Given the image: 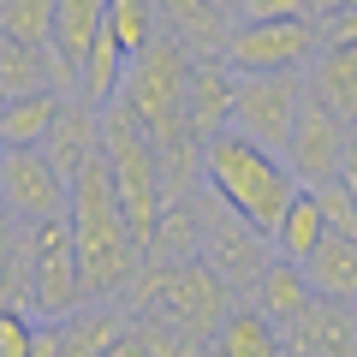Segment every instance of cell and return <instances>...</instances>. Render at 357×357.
<instances>
[{
    "instance_id": "cell-34",
    "label": "cell",
    "mask_w": 357,
    "mask_h": 357,
    "mask_svg": "<svg viewBox=\"0 0 357 357\" xmlns=\"http://www.w3.org/2000/svg\"><path fill=\"white\" fill-rule=\"evenodd\" d=\"M345 178H357V119L345 126Z\"/></svg>"
},
{
    "instance_id": "cell-17",
    "label": "cell",
    "mask_w": 357,
    "mask_h": 357,
    "mask_svg": "<svg viewBox=\"0 0 357 357\" xmlns=\"http://www.w3.org/2000/svg\"><path fill=\"white\" fill-rule=\"evenodd\" d=\"M250 304L262 310L274 328L298 321L310 304H316V292H310V280H304V262H292V256H274V262L262 268V280L250 286Z\"/></svg>"
},
{
    "instance_id": "cell-30",
    "label": "cell",
    "mask_w": 357,
    "mask_h": 357,
    "mask_svg": "<svg viewBox=\"0 0 357 357\" xmlns=\"http://www.w3.org/2000/svg\"><path fill=\"white\" fill-rule=\"evenodd\" d=\"M0 357H36V316L0 304Z\"/></svg>"
},
{
    "instance_id": "cell-35",
    "label": "cell",
    "mask_w": 357,
    "mask_h": 357,
    "mask_svg": "<svg viewBox=\"0 0 357 357\" xmlns=\"http://www.w3.org/2000/svg\"><path fill=\"white\" fill-rule=\"evenodd\" d=\"M310 6H316V18H333V13L345 6V0H310Z\"/></svg>"
},
{
    "instance_id": "cell-36",
    "label": "cell",
    "mask_w": 357,
    "mask_h": 357,
    "mask_svg": "<svg viewBox=\"0 0 357 357\" xmlns=\"http://www.w3.org/2000/svg\"><path fill=\"white\" fill-rule=\"evenodd\" d=\"M6 107H13V89H6V77H0V119H6Z\"/></svg>"
},
{
    "instance_id": "cell-16",
    "label": "cell",
    "mask_w": 357,
    "mask_h": 357,
    "mask_svg": "<svg viewBox=\"0 0 357 357\" xmlns=\"http://www.w3.org/2000/svg\"><path fill=\"white\" fill-rule=\"evenodd\" d=\"M102 24H107V0H60V6H54L48 48H54V60H60L66 89H77V72H84L89 48H96V36H102Z\"/></svg>"
},
{
    "instance_id": "cell-11",
    "label": "cell",
    "mask_w": 357,
    "mask_h": 357,
    "mask_svg": "<svg viewBox=\"0 0 357 357\" xmlns=\"http://www.w3.org/2000/svg\"><path fill=\"white\" fill-rule=\"evenodd\" d=\"M286 167L298 173V185H328V178L345 173V119L321 102L316 89L298 107L292 143H286Z\"/></svg>"
},
{
    "instance_id": "cell-32",
    "label": "cell",
    "mask_w": 357,
    "mask_h": 357,
    "mask_svg": "<svg viewBox=\"0 0 357 357\" xmlns=\"http://www.w3.org/2000/svg\"><path fill=\"white\" fill-rule=\"evenodd\" d=\"M102 357H161V351H155V340H149V328H126V333H119V340L107 345Z\"/></svg>"
},
{
    "instance_id": "cell-31",
    "label": "cell",
    "mask_w": 357,
    "mask_h": 357,
    "mask_svg": "<svg viewBox=\"0 0 357 357\" xmlns=\"http://www.w3.org/2000/svg\"><path fill=\"white\" fill-rule=\"evenodd\" d=\"M316 13V6H310V0H244L238 13V24H262V18H310Z\"/></svg>"
},
{
    "instance_id": "cell-20",
    "label": "cell",
    "mask_w": 357,
    "mask_h": 357,
    "mask_svg": "<svg viewBox=\"0 0 357 357\" xmlns=\"http://www.w3.org/2000/svg\"><path fill=\"white\" fill-rule=\"evenodd\" d=\"M208 345H215V357H286L280 328H274L256 304H232V316L220 321V333Z\"/></svg>"
},
{
    "instance_id": "cell-9",
    "label": "cell",
    "mask_w": 357,
    "mask_h": 357,
    "mask_svg": "<svg viewBox=\"0 0 357 357\" xmlns=\"http://www.w3.org/2000/svg\"><path fill=\"white\" fill-rule=\"evenodd\" d=\"M84 262H77L72 220H42L36 227V274H30V316L36 321H66L72 310H84Z\"/></svg>"
},
{
    "instance_id": "cell-5",
    "label": "cell",
    "mask_w": 357,
    "mask_h": 357,
    "mask_svg": "<svg viewBox=\"0 0 357 357\" xmlns=\"http://www.w3.org/2000/svg\"><path fill=\"white\" fill-rule=\"evenodd\" d=\"M137 292H149L155 321H167L185 340H215L220 321L232 316V286L220 280L203 256L197 262H143Z\"/></svg>"
},
{
    "instance_id": "cell-26",
    "label": "cell",
    "mask_w": 357,
    "mask_h": 357,
    "mask_svg": "<svg viewBox=\"0 0 357 357\" xmlns=\"http://www.w3.org/2000/svg\"><path fill=\"white\" fill-rule=\"evenodd\" d=\"M328 238V215H321V203H316V191H298L292 203H286V215H280V227H274V256H292V262H304L316 244Z\"/></svg>"
},
{
    "instance_id": "cell-24",
    "label": "cell",
    "mask_w": 357,
    "mask_h": 357,
    "mask_svg": "<svg viewBox=\"0 0 357 357\" xmlns=\"http://www.w3.org/2000/svg\"><path fill=\"white\" fill-rule=\"evenodd\" d=\"M66 89H36V96H13L6 119H0V149H42L54 114H60Z\"/></svg>"
},
{
    "instance_id": "cell-18",
    "label": "cell",
    "mask_w": 357,
    "mask_h": 357,
    "mask_svg": "<svg viewBox=\"0 0 357 357\" xmlns=\"http://www.w3.org/2000/svg\"><path fill=\"white\" fill-rule=\"evenodd\" d=\"M304 280H310V292L328 298V304H351L357 298V238L328 232V238L304 256Z\"/></svg>"
},
{
    "instance_id": "cell-23",
    "label": "cell",
    "mask_w": 357,
    "mask_h": 357,
    "mask_svg": "<svg viewBox=\"0 0 357 357\" xmlns=\"http://www.w3.org/2000/svg\"><path fill=\"white\" fill-rule=\"evenodd\" d=\"M149 262H197L203 256V220H197V197H185V203H167L161 220H155L149 232Z\"/></svg>"
},
{
    "instance_id": "cell-6",
    "label": "cell",
    "mask_w": 357,
    "mask_h": 357,
    "mask_svg": "<svg viewBox=\"0 0 357 357\" xmlns=\"http://www.w3.org/2000/svg\"><path fill=\"white\" fill-rule=\"evenodd\" d=\"M328 48V18H262V24H232L227 66L232 72H310Z\"/></svg>"
},
{
    "instance_id": "cell-28",
    "label": "cell",
    "mask_w": 357,
    "mask_h": 357,
    "mask_svg": "<svg viewBox=\"0 0 357 357\" xmlns=\"http://www.w3.org/2000/svg\"><path fill=\"white\" fill-rule=\"evenodd\" d=\"M60 0H0V42H48Z\"/></svg>"
},
{
    "instance_id": "cell-12",
    "label": "cell",
    "mask_w": 357,
    "mask_h": 357,
    "mask_svg": "<svg viewBox=\"0 0 357 357\" xmlns=\"http://www.w3.org/2000/svg\"><path fill=\"white\" fill-rule=\"evenodd\" d=\"M42 155H48L66 178H77L96 155H102V107L84 102V96L72 89V96L60 102V114H54L48 137H42Z\"/></svg>"
},
{
    "instance_id": "cell-33",
    "label": "cell",
    "mask_w": 357,
    "mask_h": 357,
    "mask_svg": "<svg viewBox=\"0 0 357 357\" xmlns=\"http://www.w3.org/2000/svg\"><path fill=\"white\" fill-rule=\"evenodd\" d=\"M36 357H60V321H36Z\"/></svg>"
},
{
    "instance_id": "cell-25",
    "label": "cell",
    "mask_w": 357,
    "mask_h": 357,
    "mask_svg": "<svg viewBox=\"0 0 357 357\" xmlns=\"http://www.w3.org/2000/svg\"><path fill=\"white\" fill-rule=\"evenodd\" d=\"M126 66H131V54L119 48V36H114L107 24H102V36H96V48H89L84 72H77V96H84V102H96V107L119 102V84H126Z\"/></svg>"
},
{
    "instance_id": "cell-27",
    "label": "cell",
    "mask_w": 357,
    "mask_h": 357,
    "mask_svg": "<svg viewBox=\"0 0 357 357\" xmlns=\"http://www.w3.org/2000/svg\"><path fill=\"white\" fill-rule=\"evenodd\" d=\"M107 30L119 36L126 54H143L161 36V18H155V0H107Z\"/></svg>"
},
{
    "instance_id": "cell-8",
    "label": "cell",
    "mask_w": 357,
    "mask_h": 357,
    "mask_svg": "<svg viewBox=\"0 0 357 357\" xmlns=\"http://www.w3.org/2000/svg\"><path fill=\"white\" fill-rule=\"evenodd\" d=\"M197 220H203V262L215 268L232 292H250L262 280V268L274 262V238L256 232L244 215H232L215 191L197 197Z\"/></svg>"
},
{
    "instance_id": "cell-1",
    "label": "cell",
    "mask_w": 357,
    "mask_h": 357,
    "mask_svg": "<svg viewBox=\"0 0 357 357\" xmlns=\"http://www.w3.org/2000/svg\"><path fill=\"white\" fill-rule=\"evenodd\" d=\"M66 220H72V238H77V262H84L89 298H119V292H131L149 256H143L137 232H131V215H126V203H119V191H114L107 155H96V161L72 178Z\"/></svg>"
},
{
    "instance_id": "cell-10",
    "label": "cell",
    "mask_w": 357,
    "mask_h": 357,
    "mask_svg": "<svg viewBox=\"0 0 357 357\" xmlns=\"http://www.w3.org/2000/svg\"><path fill=\"white\" fill-rule=\"evenodd\" d=\"M66 203H72V178L42 149H0V215L42 227V220H60Z\"/></svg>"
},
{
    "instance_id": "cell-4",
    "label": "cell",
    "mask_w": 357,
    "mask_h": 357,
    "mask_svg": "<svg viewBox=\"0 0 357 357\" xmlns=\"http://www.w3.org/2000/svg\"><path fill=\"white\" fill-rule=\"evenodd\" d=\"M102 155H107V173H114V191L131 215V232L137 244L149 250V232L167 208V191H161V155H155V137L137 126L126 102H107L102 107Z\"/></svg>"
},
{
    "instance_id": "cell-38",
    "label": "cell",
    "mask_w": 357,
    "mask_h": 357,
    "mask_svg": "<svg viewBox=\"0 0 357 357\" xmlns=\"http://www.w3.org/2000/svg\"><path fill=\"white\" fill-rule=\"evenodd\" d=\"M351 310H357V298H351Z\"/></svg>"
},
{
    "instance_id": "cell-3",
    "label": "cell",
    "mask_w": 357,
    "mask_h": 357,
    "mask_svg": "<svg viewBox=\"0 0 357 357\" xmlns=\"http://www.w3.org/2000/svg\"><path fill=\"white\" fill-rule=\"evenodd\" d=\"M191 72H197V54L185 48V42H173L167 30L143 54H131V66H126L119 102L137 114V126L155 137V149L197 143L191 126H185V89H191Z\"/></svg>"
},
{
    "instance_id": "cell-29",
    "label": "cell",
    "mask_w": 357,
    "mask_h": 357,
    "mask_svg": "<svg viewBox=\"0 0 357 357\" xmlns=\"http://www.w3.org/2000/svg\"><path fill=\"white\" fill-rule=\"evenodd\" d=\"M321 203V215H328V232H345V238H357V178H328V185H310Z\"/></svg>"
},
{
    "instance_id": "cell-13",
    "label": "cell",
    "mask_w": 357,
    "mask_h": 357,
    "mask_svg": "<svg viewBox=\"0 0 357 357\" xmlns=\"http://www.w3.org/2000/svg\"><path fill=\"white\" fill-rule=\"evenodd\" d=\"M155 18L173 42L197 54V60H227V42L238 18L220 6V0H155Z\"/></svg>"
},
{
    "instance_id": "cell-21",
    "label": "cell",
    "mask_w": 357,
    "mask_h": 357,
    "mask_svg": "<svg viewBox=\"0 0 357 357\" xmlns=\"http://www.w3.org/2000/svg\"><path fill=\"white\" fill-rule=\"evenodd\" d=\"M0 77L13 96H36V89H66L60 60L48 42H0ZM72 96V89H66Z\"/></svg>"
},
{
    "instance_id": "cell-22",
    "label": "cell",
    "mask_w": 357,
    "mask_h": 357,
    "mask_svg": "<svg viewBox=\"0 0 357 357\" xmlns=\"http://www.w3.org/2000/svg\"><path fill=\"white\" fill-rule=\"evenodd\" d=\"M126 328H131V321L119 316L107 298H102V304H84V310H72V316L60 321V357H102Z\"/></svg>"
},
{
    "instance_id": "cell-7",
    "label": "cell",
    "mask_w": 357,
    "mask_h": 357,
    "mask_svg": "<svg viewBox=\"0 0 357 357\" xmlns=\"http://www.w3.org/2000/svg\"><path fill=\"white\" fill-rule=\"evenodd\" d=\"M304 96H310V72H238V84H232V131L286 155Z\"/></svg>"
},
{
    "instance_id": "cell-14",
    "label": "cell",
    "mask_w": 357,
    "mask_h": 357,
    "mask_svg": "<svg viewBox=\"0 0 357 357\" xmlns=\"http://www.w3.org/2000/svg\"><path fill=\"white\" fill-rule=\"evenodd\" d=\"M280 340H286V357H357V310L316 298L298 321L280 328Z\"/></svg>"
},
{
    "instance_id": "cell-19",
    "label": "cell",
    "mask_w": 357,
    "mask_h": 357,
    "mask_svg": "<svg viewBox=\"0 0 357 357\" xmlns=\"http://www.w3.org/2000/svg\"><path fill=\"white\" fill-rule=\"evenodd\" d=\"M310 89L351 126L357 119V42H328L310 66Z\"/></svg>"
},
{
    "instance_id": "cell-2",
    "label": "cell",
    "mask_w": 357,
    "mask_h": 357,
    "mask_svg": "<svg viewBox=\"0 0 357 357\" xmlns=\"http://www.w3.org/2000/svg\"><path fill=\"white\" fill-rule=\"evenodd\" d=\"M203 185L232 208V215L250 220L256 232H268V238H274V227H280L286 203L304 191L298 173L286 167V155L262 149V143L244 137V131H220V137L203 143Z\"/></svg>"
},
{
    "instance_id": "cell-37",
    "label": "cell",
    "mask_w": 357,
    "mask_h": 357,
    "mask_svg": "<svg viewBox=\"0 0 357 357\" xmlns=\"http://www.w3.org/2000/svg\"><path fill=\"white\" fill-rule=\"evenodd\" d=\"M220 6H227V13H238V6H244V0H220Z\"/></svg>"
},
{
    "instance_id": "cell-15",
    "label": "cell",
    "mask_w": 357,
    "mask_h": 357,
    "mask_svg": "<svg viewBox=\"0 0 357 357\" xmlns=\"http://www.w3.org/2000/svg\"><path fill=\"white\" fill-rule=\"evenodd\" d=\"M232 84H238V72L227 60H197L191 89H185V126L197 143L232 131Z\"/></svg>"
}]
</instances>
